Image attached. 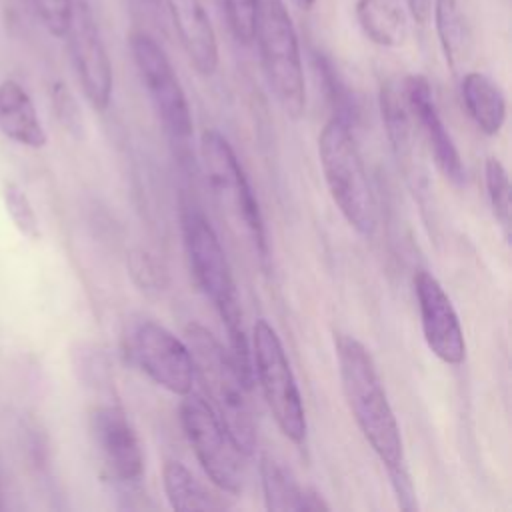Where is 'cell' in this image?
I'll return each mask as SVG.
<instances>
[{
	"mask_svg": "<svg viewBox=\"0 0 512 512\" xmlns=\"http://www.w3.org/2000/svg\"><path fill=\"white\" fill-rule=\"evenodd\" d=\"M0 132L26 148H44L48 134L38 110L22 84L8 78L0 82Z\"/></svg>",
	"mask_w": 512,
	"mask_h": 512,
	"instance_id": "2e32d148",
	"label": "cell"
},
{
	"mask_svg": "<svg viewBox=\"0 0 512 512\" xmlns=\"http://www.w3.org/2000/svg\"><path fill=\"white\" fill-rule=\"evenodd\" d=\"M228 28L238 42H252L258 0H222Z\"/></svg>",
	"mask_w": 512,
	"mask_h": 512,
	"instance_id": "484cf974",
	"label": "cell"
},
{
	"mask_svg": "<svg viewBox=\"0 0 512 512\" xmlns=\"http://www.w3.org/2000/svg\"><path fill=\"white\" fill-rule=\"evenodd\" d=\"M402 90H404V98L410 108L414 126L420 128L438 170L444 174L446 180H450L456 186H462L466 182V168L438 112L430 82L422 74H410L402 78Z\"/></svg>",
	"mask_w": 512,
	"mask_h": 512,
	"instance_id": "5bb4252c",
	"label": "cell"
},
{
	"mask_svg": "<svg viewBox=\"0 0 512 512\" xmlns=\"http://www.w3.org/2000/svg\"><path fill=\"white\" fill-rule=\"evenodd\" d=\"M130 362L160 388L186 396L194 384L192 354L180 338L162 324L142 318L130 324L124 336Z\"/></svg>",
	"mask_w": 512,
	"mask_h": 512,
	"instance_id": "30bf717a",
	"label": "cell"
},
{
	"mask_svg": "<svg viewBox=\"0 0 512 512\" xmlns=\"http://www.w3.org/2000/svg\"><path fill=\"white\" fill-rule=\"evenodd\" d=\"M432 10L444 58L450 68H456L468 52V30L458 0H434Z\"/></svg>",
	"mask_w": 512,
	"mask_h": 512,
	"instance_id": "7402d4cb",
	"label": "cell"
},
{
	"mask_svg": "<svg viewBox=\"0 0 512 512\" xmlns=\"http://www.w3.org/2000/svg\"><path fill=\"white\" fill-rule=\"evenodd\" d=\"M128 272L134 284L146 292H160L166 286V272L162 264L146 250L136 248L128 254Z\"/></svg>",
	"mask_w": 512,
	"mask_h": 512,
	"instance_id": "d4e9b609",
	"label": "cell"
},
{
	"mask_svg": "<svg viewBox=\"0 0 512 512\" xmlns=\"http://www.w3.org/2000/svg\"><path fill=\"white\" fill-rule=\"evenodd\" d=\"M260 478L264 490V502L268 510L286 512V510H326L328 504L320 498L318 492L302 488L294 474L276 458L262 456L260 460Z\"/></svg>",
	"mask_w": 512,
	"mask_h": 512,
	"instance_id": "e0dca14e",
	"label": "cell"
},
{
	"mask_svg": "<svg viewBox=\"0 0 512 512\" xmlns=\"http://www.w3.org/2000/svg\"><path fill=\"white\" fill-rule=\"evenodd\" d=\"M4 206H6V212L14 224V228L28 240L36 242L40 240L42 236V230H40V220L36 216V210L28 198V194L16 184V182H8L4 186Z\"/></svg>",
	"mask_w": 512,
	"mask_h": 512,
	"instance_id": "cb8c5ba5",
	"label": "cell"
},
{
	"mask_svg": "<svg viewBox=\"0 0 512 512\" xmlns=\"http://www.w3.org/2000/svg\"><path fill=\"white\" fill-rule=\"evenodd\" d=\"M334 346L342 392L362 436L384 468L404 462L400 428L370 352L346 334H338Z\"/></svg>",
	"mask_w": 512,
	"mask_h": 512,
	"instance_id": "6da1fadb",
	"label": "cell"
},
{
	"mask_svg": "<svg viewBox=\"0 0 512 512\" xmlns=\"http://www.w3.org/2000/svg\"><path fill=\"white\" fill-rule=\"evenodd\" d=\"M410 16L416 20V24L426 26L432 16V2L434 0H402Z\"/></svg>",
	"mask_w": 512,
	"mask_h": 512,
	"instance_id": "f546056e",
	"label": "cell"
},
{
	"mask_svg": "<svg viewBox=\"0 0 512 512\" xmlns=\"http://www.w3.org/2000/svg\"><path fill=\"white\" fill-rule=\"evenodd\" d=\"M402 0H356L354 14L364 36L382 46L398 48L408 38V14Z\"/></svg>",
	"mask_w": 512,
	"mask_h": 512,
	"instance_id": "d6986e66",
	"label": "cell"
},
{
	"mask_svg": "<svg viewBox=\"0 0 512 512\" xmlns=\"http://www.w3.org/2000/svg\"><path fill=\"white\" fill-rule=\"evenodd\" d=\"M186 346L192 354L194 376H198L206 402L212 406L238 448L250 456L256 448V426L248 402L250 382L242 374L232 352L198 322L186 326Z\"/></svg>",
	"mask_w": 512,
	"mask_h": 512,
	"instance_id": "3957f363",
	"label": "cell"
},
{
	"mask_svg": "<svg viewBox=\"0 0 512 512\" xmlns=\"http://www.w3.org/2000/svg\"><path fill=\"white\" fill-rule=\"evenodd\" d=\"M180 230L190 272L204 296L214 304L218 316L226 324L230 352L246 380L252 384V360L242 322L240 298L222 244L206 216L196 208L182 210Z\"/></svg>",
	"mask_w": 512,
	"mask_h": 512,
	"instance_id": "7a4b0ae2",
	"label": "cell"
},
{
	"mask_svg": "<svg viewBox=\"0 0 512 512\" xmlns=\"http://www.w3.org/2000/svg\"><path fill=\"white\" fill-rule=\"evenodd\" d=\"M130 52L142 86L166 134L184 144L192 136V112L186 92L162 46L146 32L130 34Z\"/></svg>",
	"mask_w": 512,
	"mask_h": 512,
	"instance_id": "9c48e42d",
	"label": "cell"
},
{
	"mask_svg": "<svg viewBox=\"0 0 512 512\" xmlns=\"http://www.w3.org/2000/svg\"><path fill=\"white\" fill-rule=\"evenodd\" d=\"M266 84L290 118L306 108V84L298 34L284 0H258L254 34Z\"/></svg>",
	"mask_w": 512,
	"mask_h": 512,
	"instance_id": "5b68a950",
	"label": "cell"
},
{
	"mask_svg": "<svg viewBox=\"0 0 512 512\" xmlns=\"http://www.w3.org/2000/svg\"><path fill=\"white\" fill-rule=\"evenodd\" d=\"M70 60L86 100L96 110H106L112 98V64L86 0H74L64 32Z\"/></svg>",
	"mask_w": 512,
	"mask_h": 512,
	"instance_id": "8fae6325",
	"label": "cell"
},
{
	"mask_svg": "<svg viewBox=\"0 0 512 512\" xmlns=\"http://www.w3.org/2000/svg\"><path fill=\"white\" fill-rule=\"evenodd\" d=\"M380 110H382V120L396 156L404 162H410L412 140H414V120L404 98L402 80H390L382 84Z\"/></svg>",
	"mask_w": 512,
	"mask_h": 512,
	"instance_id": "ffe728a7",
	"label": "cell"
},
{
	"mask_svg": "<svg viewBox=\"0 0 512 512\" xmlns=\"http://www.w3.org/2000/svg\"><path fill=\"white\" fill-rule=\"evenodd\" d=\"M56 106L60 110V118L62 122L68 126V130H76L78 124H80V116H78V110L74 106V100L70 98V94L60 86L56 92Z\"/></svg>",
	"mask_w": 512,
	"mask_h": 512,
	"instance_id": "f1b7e54d",
	"label": "cell"
},
{
	"mask_svg": "<svg viewBox=\"0 0 512 512\" xmlns=\"http://www.w3.org/2000/svg\"><path fill=\"white\" fill-rule=\"evenodd\" d=\"M162 478L166 498L174 510H222L226 506L212 496L178 460H166Z\"/></svg>",
	"mask_w": 512,
	"mask_h": 512,
	"instance_id": "44dd1931",
	"label": "cell"
},
{
	"mask_svg": "<svg viewBox=\"0 0 512 512\" xmlns=\"http://www.w3.org/2000/svg\"><path fill=\"white\" fill-rule=\"evenodd\" d=\"M414 292L428 350L444 364H462L466 358V340L452 300L440 282L426 270L414 274Z\"/></svg>",
	"mask_w": 512,
	"mask_h": 512,
	"instance_id": "7c38bea8",
	"label": "cell"
},
{
	"mask_svg": "<svg viewBox=\"0 0 512 512\" xmlns=\"http://www.w3.org/2000/svg\"><path fill=\"white\" fill-rule=\"evenodd\" d=\"M252 374H256L266 406L280 432L294 444L306 438V410L276 330L264 320L252 328Z\"/></svg>",
	"mask_w": 512,
	"mask_h": 512,
	"instance_id": "52a82bcc",
	"label": "cell"
},
{
	"mask_svg": "<svg viewBox=\"0 0 512 512\" xmlns=\"http://www.w3.org/2000/svg\"><path fill=\"white\" fill-rule=\"evenodd\" d=\"M200 158L208 186L226 218L250 240L260 260L268 258V242L258 200L230 142L214 128L200 136Z\"/></svg>",
	"mask_w": 512,
	"mask_h": 512,
	"instance_id": "8992f818",
	"label": "cell"
},
{
	"mask_svg": "<svg viewBox=\"0 0 512 512\" xmlns=\"http://www.w3.org/2000/svg\"><path fill=\"white\" fill-rule=\"evenodd\" d=\"M180 44L198 74L210 76L218 68V40L202 0H166Z\"/></svg>",
	"mask_w": 512,
	"mask_h": 512,
	"instance_id": "9a60e30c",
	"label": "cell"
},
{
	"mask_svg": "<svg viewBox=\"0 0 512 512\" xmlns=\"http://www.w3.org/2000/svg\"><path fill=\"white\" fill-rule=\"evenodd\" d=\"M462 104L480 132L494 136L506 122V96L502 88L482 72H468L460 82Z\"/></svg>",
	"mask_w": 512,
	"mask_h": 512,
	"instance_id": "ac0fdd59",
	"label": "cell"
},
{
	"mask_svg": "<svg viewBox=\"0 0 512 512\" xmlns=\"http://www.w3.org/2000/svg\"><path fill=\"white\" fill-rule=\"evenodd\" d=\"M90 430L108 472L124 484H136L144 472V452L140 438L116 404H102L90 416Z\"/></svg>",
	"mask_w": 512,
	"mask_h": 512,
	"instance_id": "4fadbf2b",
	"label": "cell"
},
{
	"mask_svg": "<svg viewBox=\"0 0 512 512\" xmlns=\"http://www.w3.org/2000/svg\"><path fill=\"white\" fill-rule=\"evenodd\" d=\"M318 158L328 192L344 220L362 236L376 230V198L350 122L332 114L318 134Z\"/></svg>",
	"mask_w": 512,
	"mask_h": 512,
	"instance_id": "277c9868",
	"label": "cell"
},
{
	"mask_svg": "<svg viewBox=\"0 0 512 512\" xmlns=\"http://www.w3.org/2000/svg\"><path fill=\"white\" fill-rule=\"evenodd\" d=\"M386 472H388L390 486L394 490L398 506L406 512H414L418 508V502H416V490H414V482L410 478L406 460L398 462V464H392V466H386Z\"/></svg>",
	"mask_w": 512,
	"mask_h": 512,
	"instance_id": "83f0119b",
	"label": "cell"
},
{
	"mask_svg": "<svg viewBox=\"0 0 512 512\" xmlns=\"http://www.w3.org/2000/svg\"><path fill=\"white\" fill-rule=\"evenodd\" d=\"M178 414L186 440L212 484L230 494L240 492L246 478V454L232 440L206 398L188 392Z\"/></svg>",
	"mask_w": 512,
	"mask_h": 512,
	"instance_id": "ba28073f",
	"label": "cell"
},
{
	"mask_svg": "<svg viewBox=\"0 0 512 512\" xmlns=\"http://www.w3.org/2000/svg\"><path fill=\"white\" fill-rule=\"evenodd\" d=\"M314 2H316V0H294V4L300 6V8H304V10H310V8L314 6Z\"/></svg>",
	"mask_w": 512,
	"mask_h": 512,
	"instance_id": "4dcf8cb0",
	"label": "cell"
},
{
	"mask_svg": "<svg viewBox=\"0 0 512 512\" xmlns=\"http://www.w3.org/2000/svg\"><path fill=\"white\" fill-rule=\"evenodd\" d=\"M74 0H32V6L52 36H64Z\"/></svg>",
	"mask_w": 512,
	"mask_h": 512,
	"instance_id": "4316f807",
	"label": "cell"
},
{
	"mask_svg": "<svg viewBox=\"0 0 512 512\" xmlns=\"http://www.w3.org/2000/svg\"><path fill=\"white\" fill-rule=\"evenodd\" d=\"M484 186H486V196L492 208V214L496 222L502 226L504 236L510 238V180L508 172L502 166L500 160L496 158H486L484 162Z\"/></svg>",
	"mask_w": 512,
	"mask_h": 512,
	"instance_id": "603a6c76",
	"label": "cell"
}]
</instances>
